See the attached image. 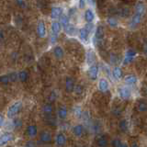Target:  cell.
<instances>
[{
  "label": "cell",
  "mask_w": 147,
  "mask_h": 147,
  "mask_svg": "<svg viewBox=\"0 0 147 147\" xmlns=\"http://www.w3.org/2000/svg\"><path fill=\"white\" fill-rule=\"evenodd\" d=\"M23 108V102L21 100H16L13 103H11L8 106V108L7 109L6 117L7 119L11 121L14 118H16L18 116V114L20 113Z\"/></svg>",
  "instance_id": "cell-1"
},
{
  "label": "cell",
  "mask_w": 147,
  "mask_h": 147,
  "mask_svg": "<svg viewBox=\"0 0 147 147\" xmlns=\"http://www.w3.org/2000/svg\"><path fill=\"white\" fill-rule=\"evenodd\" d=\"M36 32H37V35H38L39 38H40V39H44L47 37V35H48L47 26H46V23L43 20H40L38 22H37Z\"/></svg>",
  "instance_id": "cell-2"
},
{
  "label": "cell",
  "mask_w": 147,
  "mask_h": 147,
  "mask_svg": "<svg viewBox=\"0 0 147 147\" xmlns=\"http://www.w3.org/2000/svg\"><path fill=\"white\" fill-rule=\"evenodd\" d=\"M14 140V135L11 131H5L0 134V147L7 145L9 142Z\"/></svg>",
  "instance_id": "cell-3"
},
{
  "label": "cell",
  "mask_w": 147,
  "mask_h": 147,
  "mask_svg": "<svg viewBox=\"0 0 147 147\" xmlns=\"http://www.w3.org/2000/svg\"><path fill=\"white\" fill-rule=\"evenodd\" d=\"M55 144L57 147H63L66 144L67 142V137L65 135V133L63 131H58L55 135Z\"/></svg>",
  "instance_id": "cell-4"
},
{
  "label": "cell",
  "mask_w": 147,
  "mask_h": 147,
  "mask_svg": "<svg viewBox=\"0 0 147 147\" xmlns=\"http://www.w3.org/2000/svg\"><path fill=\"white\" fill-rule=\"evenodd\" d=\"M98 72H99V67L96 63L93 64L88 67V71H87V76H88L89 79L92 81H96L98 79Z\"/></svg>",
  "instance_id": "cell-5"
},
{
  "label": "cell",
  "mask_w": 147,
  "mask_h": 147,
  "mask_svg": "<svg viewBox=\"0 0 147 147\" xmlns=\"http://www.w3.org/2000/svg\"><path fill=\"white\" fill-rule=\"evenodd\" d=\"M63 8L60 6H53L51 9V18L53 20H58L63 14Z\"/></svg>",
  "instance_id": "cell-6"
},
{
  "label": "cell",
  "mask_w": 147,
  "mask_h": 147,
  "mask_svg": "<svg viewBox=\"0 0 147 147\" xmlns=\"http://www.w3.org/2000/svg\"><path fill=\"white\" fill-rule=\"evenodd\" d=\"M40 141L43 144H49L53 142V135L48 131H41L39 134Z\"/></svg>",
  "instance_id": "cell-7"
},
{
  "label": "cell",
  "mask_w": 147,
  "mask_h": 147,
  "mask_svg": "<svg viewBox=\"0 0 147 147\" xmlns=\"http://www.w3.org/2000/svg\"><path fill=\"white\" fill-rule=\"evenodd\" d=\"M76 86V83L74 78L71 76H66L65 79H64V89L67 92V93H72L74 92Z\"/></svg>",
  "instance_id": "cell-8"
},
{
  "label": "cell",
  "mask_w": 147,
  "mask_h": 147,
  "mask_svg": "<svg viewBox=\"0 0 147 147\" xmlns=\"http://www.w3.org/2000/svg\"><path fill=\"white\" fill-rule=\"evenodd\" d=\"M63 28L60 24V22L58 20H53L51 23V34L54 36H59L60 33L62 32Z\"/></svg>",
  "instance_id": "cell-9"
},
{
  "label": "cell",
  "mask_w": 147,
  "mask_h": 147,
  "mask_svg": "<svg viewBox=\"0 0 147 147\" xmlns=\"http://www.w3.org/2000/svg\"><path fill=\"white\" fill-rule=\"evenodd\" d=\"M39 134L38 126L36 124H29L26 127V135L29 136L30 138H35Z\"/></svg>",
  "instance_id": "cell-10"
},
{
  "label": "cell",
  "mask_w": 147,
  "mask_h": 147,
  "mask_svg": "<svg viewBox=\"0 0 147 147\" xmlns=\"http://www.w3.org/2000/svg\"><path fill=\"white\" fill-rule=\"evenodd\" d=\"M96 53L92 49H88L86 51V64L88 66L93 65V64L96 63Z\"/></svg>",
  "instance_id": "cell-11"
},
{
  "label": "cell",
  "mask_w": 147,
  "mask_h": 147,
  "mask_svg": "<svg viewBox=\"0 0 147 147\" xmlns=\"http://www.w3.org/2000/svg\"><path fill=\"white\" fill-rule=\"evenodd\" d=\"M96 18V15L94 10L91 7H87L85 9L84 12V20L86 23H93Z\"/></svg>",
  "instance_id": "cell-12"
},
{
  "label": "cell",
  "mask_w": 147,
  "mask_h": 147,
  "mask_svg": "<svg viewBox=\"0 0 147 147\" xmlns=\"http://www.w3.org/2000/svg\"><path fill=\"white\" fill-rule=\"evenodd\" d=\"M84 131H85V127L83 125V123H76L72 127L73 134L77 138L82 137V135L84 134Z\"/></svg>",
  "instance_id": "cell-13"
},
{
  "label": "cell",
  "mask_w": 147,
  "mask_h": 147,
  "mask_svg": "<svg viewBox=\"0 0 147 147\" xmlns=\"http://www.w3.org/2000/svg\"><path fill=\"white\" fill-rule=\"evenodd\" d=\"M57 117L61 121H65L68 117V109L66 106L61 105L57 109Z\"/></svg>",
  "instance_id": "cell-14"
},
{
  "label": "cell",
  "mask_w": 147,
  "mask_h": 147,
  "mask_svg": "<svg viewBox=\"0 0 147 147\" xmlns=\"http://www.w3.org/2000/svg\"><path fill=\"white\" fill-rule=\"evenodd\" d=\"M53 53L54 55V57L58 59V60H61L64 57V50L63 48L62 47L61 45H59V44H56V45H54L53 47Z\"/></svg>",
  "instance_id": "cell-15"
},
{
  "label": "cell",
  "mask_w": 147,
  "mask_h": 147,
  "mask_svg": "<svg viewBox=\"0 0 147 147\" xmlns=\"http://www.w3.org/2000/svg\"><path fill=\"white\" fill-rule=\"evenodd\" d=\"M77 36H78V38H79V40L83 41V42H87V40H88V38H89V32L86 30L85 27H82L80 29H78Z\"/></svg>",
  "instance_id": "cell-16"
},
{
  "label": "cell",
  "mask_w": 147,
  "mask_h": 147,
  "mask_svg": "<svg viewBox=\"0 0 147 147\" xmlns=\"http://www.w3.org/2000/svg\"><path fill=\"white\" fill-rule=\"evenodd\" d=\"M131 89L128 86H121L119 88V95L123 99H128L131 96Z\"/></svg>",
  "instance_id": "cell-17"
},
{
  "label": "cell",
  "mask_w": 147,
  "mask_h": 147,
  "mask_svg": "<svg viewBox=\"0 0 147 147\" xmlns=\"http://www.w3.org/2000/svg\"><path fill=\"white\" fill-rule=\"evenodd\" d=\"M58 21L60 22V24H61L63 30H64L66 29V28L71 24V20L69 18V17L66 15V13H63V15L60 17V18L58 20Z\"/></svg>",
  "instance_id": "cell-18"
},
{
  "label": "cell",
  "mask_w": 147,
  "mask_h": 147,
  "mask_svg": "<svg viewBox=\"0 0 147 147\" xmlns=\"http://www.w3.org/2000/svg\"><path fill=\"white\" fill-rule=\"evenodd\" d=\"M136 55V52L134 50H131V49H129L127 52H126V54H125V58L123 60V64H128L130 63L133 61V58Z\"/></svg>",
  "instance_id": "cell-19"
},
{
  "label": "cell",
  "mask_w": 147,
  "mask_h": 147,
  "mask_svg": "<svg viewBox=\"0 0 147 147\" xmlns=\"http://www.w3.org/2000/svg\"><path fill=\"white\" fill-rule=\"evenodd\" d=\"M98 89H99L101 92H106V91H108L109 88V81H108L107 79H106V78H100L99 81H98Z\"/></svg>",
  "instance_id": "cell-20"
},
{
  "label": "cell",
  "mask_w": 147,
  "mask_h": 147,
  "mask_svg": "<svg viewBox=\"0 0 147 147\" xmlns=\"http://www.w3.org/2000/svg\"><path fill=\"white\" fill-rule=\"evenodd\" d=\"M104 34H105V31H104V27L103 26H98L96 28L95 30V39L100 40L104 38Z\"/></svg>",
  "instance_id": "cell-21"
},
{
  "label": "cell",
  "mask_w": 147,
  "mask_h": 147,
  "mask_svg": "<svg viewBox=\"0 0 147 147\" xmlns=\"http://www.w3.org/2000/svg\"><path fill=\"white\" fill-rule=\"evenodd\" d=\"M11 128L12 129H15V130H18V129H20L23 125V121L20 118L18 117H16L14 118L13 119H11Z\"/></svg>",
  "instance_id": "cell-22"
},
{
  "label": "cell",
  "mask_w": 147,
  "mask_h": 147,
  "mask_svg": "<svg viewBox=\"0 0 147 147\" xmlns=\"http://www.w3.org/2000/svg\"><path fill=\"white\" fill-rule=\"evenodd\" d=\"M18 81L21 83H25L29 79V72L27 70H20V72H18Z\"/></svg>",
  "instance_id": "cell-23"
},
{
  "label": "cell",
  "mask_w": 147,
  "mask_h": 147,
  "mask_svg": "<svg viewBox=\"0 0 147 147\" xmlns=\"http://www.w3.org/2000/svg\"><path fill=\"white\" fill-rule=\"evenodd\" d=\"M41 110H42V112H43L44 115H46V116H50V115H52L53 112V105L51 103H45L42 106V109H41Z\"/></svg>",
  "instance_id": "cell-24"
},
{
  "label": "cell",
  "mask_w": 147,
  "mask_h": 147,
  "mask_svg": "<svg viewBox=\"0 0 147 147\" xmlns=\"http://www.w3.org/2000/svg\"><path fill=\"white\" fill-rule=\"evenodd\" d=\"M112 76L116 80H119L122 77V70L121 67L115 66L112 70Z\"/></svg>",
  "instance_id": "cell-25"
},
{
  "label": "cell",
  "mask_w": 147,
  "mask_h": 147,
  "mask_svg": "<svg viewBox=\"0 0 147 147\" xmlns=\"http://www.w3.org/2000/svg\"><path fill=\"white\" fill-rule=\"evenodd\" d=\"M96 145L98 147H107L109 145V141L105 136H101L96 140Z\"/></svg>",
  "instance_id": "cell-26"
},
{
  "label": "cell",
  "mask_w": 147,
  "mask_h": 147,
  "mask_svg": "<svg viewBox=\"0 0 147 147\" xmlns=\"http://www.w3.org/2000/svg\"><path fill=\"white\" fill-rule=\"evenodd\" d=\"M64 31L66 32V34L70 35V36H74V35H76L77 33L78 30L76 29L75 25H73L72 23H71V24L69 25L65 30H64Z\"/></svg>",
  "instance_id": "cell-27"
},
{
  "label": "cell",
  "mask_w": 147,
  "mask_h": 147,
  "mask_svg": "<svg viewBox=\"0 0 147 147\" xmlns=\"http://www.w3.org/2000/svg\"><path fill=\"white\" fill-rule=\"evenodd\" d=\"M124 82H125L127 85H133L137 82V77L133 75L127 76L125 78H124Z\"/></svg>",
  "instance_id": "cell-28"
},
{
  "label": "cell",
  "mask_w": 147,
  "mask_h": 147,
  "mask_svg": "<svg viewBox=\"0 0 147 147\" xmlns=\"http://www.w3.org/2000/svg\"><path fill=\"white\" fill-rule=\"evenodd\" d=\"M144 11H145V7H144V5L142 4V3H141V2H139V3H137V5H136V13L137 14H139V15H142V14L144 13Z\"/></svg>",
  "instance_id": "cell-29"
},
{
  "label": "cell",
  "mask_w": 147,
  "mask_h": 147,
  "mask_svg": "<svg viewBox=\"0 0 147 147\" xmlns=\"http://www.w3.org/2000/svg\"><path fill=\"white\" fill-rule=\"evenodd\" d=\"M83 110H82V108L80 106H76V107L74 109V114H75V116L77 118V119H82V116H83Z\"/></svg>",
  "instance_id": "cell-30"
},
{
  "label": "cell",
  "mask_w": 147,
  "mask_h": 147,
  "mask_svg": "<svg viewBox=\"0 0 147 147\" xmlns=\"http://www.w3.org/2000/svg\"><path fill=\"white\" fill-rule=\"evenodd\" d=\"M141 20H142V16L139 15V14L135 13V15L131 18V26L133 25V27H134V26L138 25L141 22Z\"/></svg>",
  "instance_id": "cell-31"
},
{
  "label": "cell",
  "mask_w": 147,
  "mask_h": 147,
  "mask_svg": "<svg viewBox=\"0 0 147 147\" xmlns=\"http://www.w3.org/2000/svg\"><path fill=\"white\" fill-rule=\"evenodd\" d=\"M10 83V80H9V77L7 76V74H4V75L0 76V84L7 86Z\"/></svg>",
  "instance_id": "cell-32"
},
{
  "label": "cell",
  "mask_w": 147,
  "mask_h": 147,
  "mask_svg": "<svg viewBox=\"0 0 147 147\" xmlns=\"http://www.w3.org/2000/svg\"><path fill=\"white\" fill-rule=\"evenodd\" d=\"M119 15L124 18V17H128L129 15H130V8L129 7H121L119 10L118 11Z\"/></svg>",
  "instance_id": "cell-33"
},
{
  "label": "cell",
  "mask_w": 147,
  "mask_h": 147,
  "mask_svg": "<svg viewBox=\"0 0 147 147\" xmlns=\"http://www.w3.org/2000/svg\"><path fill=\"white\" fill-rule=\"evenodd\" d=\"M107 22H108V24L111 28H115V27L118 26V20L115 18H113V17H109L107 18Z\"/></svg>",
  "instance_id": "cell-34"
},
{
  "label": "cell",
  "mask_w": 147,
  "mask_h": 147,
  "mask_svg": "<svg viewBox=\"0 0 147 147\" xmlns=\"http://www.w3.org/2000/svg\"><path fill=\"white\" fill-rule=\"evenodd\" d=\"M7 76L9 77V80H10V82H17L18 81V72H15V71H13V72H10V73H8L7 74Z\"/></svg>",
  "instance_id": "cell-35"
},
{
  "label": "cell",
  "mask_w": 147,
  "mask_h": 147,
  "mask_svg": "<svg viewBox=\"0 0 147 147\" xmlns=\"http://www.w3.org/2000/svg\"><path fill=\"white\" fill-rule=\"evenodd\" d=\"M74 92H75V94L77 95V96L82 95L83 92H84V86H83L82 85H76L75 89H74Z\"/></svg>",
  "instance_id": "cell-36"
},
{
  "label": "cell",
  "mask_w": 147,
  "mask_h": 147,
  "mask_svg": "<svg viewBox=\"0 0 147 147\" xmlns=\"http://www.w3.org/2000/svg\"><path fill=\"white\" fill-rule=\"evenodd\" d=\"M137 109H138L139 111H142V112L146 111V110H147V104L145 102H144V101H141V102L138 103Z\"/></svg>",
  "instance_id": "cell-37"
},
{
  "label": "cell",
  "mask_w": 147,
  "mask_h": 147,
  "mask_svg": "<svg viewBox=\"0 0 147 147\" xmlns=\"http://www.w3.org/2000/svg\"><path fill=\"white\" fill-rule=\"evenodd\" d=\"M119 127L122 131H126L127 129H128V122L125 121V119H123V121H121V122H119Z\"/></svg>",
  "instance_id": "cell-38"
},
{
  "label": "cell",
  "mask_w": 147,
  "mask_h": 147,
  "mask_svg": "<svg viewBox=\"0 0 147 147\" xmlns=\"http://www.w3.org/2000/svg\"><path fill=\"white\" fill-rule=\"evenodd\" d=\"M48 99L50 101L49 103H51V104H52V102H54V101L57 99V94H56V92H55V91H52V93L50 94Z\"/></svg>",
  "instance_id": "cell-39"
},
{
  "label": "cell",
  "mask_w": 147,
  "mask_h": 147,
  "mask_svg": "<svg viewBox=\"0 0 147 147\" xmlns=\"http://www.w3.org/2000/svg\"><path fill=\"white\" fill-rule=\"evenodd\" d=\"M57 40H58V37H57V36H54V35H52V34H51V36H50V40H49V42H50L51 45L54 46V45H56V44H57Z\"/></svg>",
  "instance_id": "cell-40"
},
{
  "label": "cell",
  "mask_w": 147,
  "mask_h": 147,
  "mask_svg": "<svg viewBox=\"0 0 147 147\" xmlns=\"http://www.w3.org/2000/svg\"><path fill=\"white\" fill-rule=\"evenodd\" d=\"M121 144H122V142H121V140H119V139H114L111 142L112 147H121Z\"/></svg>",
  "instance_id": "cell-41"
},
{
  "label": "cell",
  "mask_w": 147,
  "mask_h": 147,
  "mask_svg": "<svg viewBox=\"0 0 147 147\" xmlns=\"http://www.w3.org/2000/svg\"><path fill=\"white\" fill-rule=\"evenodd\" d=\"M86 1H84V0H79V1L77 2L76 8H78V9H84L86 7Z\"/></svg>",
  "instance_id": "cell-42"
},
{
  "label": "cell",
  "mask_w": 147,
  "mask_h": 147,
  "mask_svg": "<svg viewBox=\"0 0 147 147\" xmlns=\"http://www.w3.org/2000/svg\"><path fill=\"white\" fill-rule=\"evenodd\" d=\"M24 147H37V144L33 140H30L25 142Z\"/></svg>",
  "instance_id": "cell-43"
},
{
  "label": "cell",
  "mask_w": 147,
  "mask_h": 147,
  "mask_svg": "<svg viewBox=\"0 0 147 147\" xmlns=\"http://www.w3.org/2000/svg\"><path fill=\"white\" fill-rule=\"evenodd\" d=\"M5 124H6V117L3 114L0 113V128L4 127Z\"/></svg>",
  "instance_id": "cell-44"
},
{
  "label": "cell",
  "mask_w": 147,
  "mask_h": 147,
  "mask_svg": "<svg viewBox=\"0 0 147 147\" xmlns=\"http://www.w3.org/2000/svg\"><path fill=\"white\" fill-rule=\"evenodd\" d=\"M85 28L86 29V30L90 33V32L94 30V25H93V23H86V26H85Z\"/></svg>",
  "instance_id": "cell-45"
},
{
  "label": "cell",
  "mask_w": 147,
  "mask_h": 147,
  "mask_svg": "<svg viewBox=\"0 0 147 147\" xmlns=\"http://www.w3.org/2000/svg\"><path fill=\"white\" fill-rule=\"evenodd\" d=\"M16 4L18 5V7H22V8H25L26 7V6H27V3L25 2V1H23V0H18V1H16Z\"/></svg>",
  "instance_id": "cell-46"
},
{
  "label": "cell",
  "mask_w": 147,
  "mask_h": 147,
  "mask_svg": "<svg viewBox=\"0 0 147 147\" xmlns=\"http://www.w3.org/2000/svg\"><path fill=\"white\" fill-rule=\"evenodd\" d=\"M5 38V33H4V31L0 30V40H3Z\"/></svg>",
  "instance_id": "cell-47"
},
{
  "label": "cell",
  "mask_w": 147,
  "mask_h": 147,
  "mask_svg": "<svg viewBox=\"0 0 147 147\" xmlns=\"http://www.w3.org/2000/svg\"><path fill=\"white\" fill-rule=\"evenodd\" d=\"M131 147H139V146H138V144H136V142H132V144H131Z\"/></svg>",
  "instance_id": "cell-48"
},
{
  "label": "cell",
  "mask_w": 147,
  "mask_h": 147,
  "mask_svg": "<svg viewBox=\"0 0 147 147\" xmlns=\"http://www.w3.org/2000/svg\"><path fill=\"white\" fill-rule=\"evenodd\" d=\"M144 52H145V53L147 54V44L144 45Z\"/></svg>",
  "instance_id": "cell-49"
},
{
  "label": "cell",
  "mask_w": 147,
  "mask_h": 147,
  "mask_svg": "<svg viewBox=\"0 0 147 147\" xmlns=\"http://www.w3.org/2000/svg\"><path fill=\"white\" fill-rule=\"evenodd\" d=\"M121 147H128V146H127V144H122Z\"/></svg>",
  "instance_id": "cell-50"
},
{
  "label": "cell",
  "mask_w": 147,
  "mask_h": 147,
  "mask_svg": "<svg viewBox=\"0 0 147 147\" xmlns=\"http://www.w3.org/2000/svg\"><path fill=\"white\" fill-rule=\"evenodd\" d=\"M81 147H87L86 145H83V146H81Z\"/></svg>",
  "instance_id": "cell-51"
},
{
  "label": "cell",
  "mask_w": 147,
  "mask_h": 147,
  "mask_svg": "<svg viewBox=\"0 0 147 147\" xmlns=\"http://www.w3.org/2000/svg\"><path fill=\"white\" fill-rule=\"evenodd\" d=\"M146 91H147V89H146Z\"/></svg>",
  "instance_id": "cell-52"
}]
</instances>
